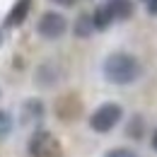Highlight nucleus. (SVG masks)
I'll use <instances>...</instances> for the list:
<instances>
[{"label":"nucleus","instance_id":"1","mask_svg":"<svg viewBox=\"0 0 157 157\" xmlns=\"http://www.w3.org/2000/svg\"><path fill=\"white\" fill-rule=\"evenodd\" d=\"M101 70H104V78L109 82H114V85H131V82H136L140 78V63H138V58L131 56V53H123V51L106 56Z\"/></svg>","mask_w":157,"mask_h":157},{"label":"nucleus","instance_id":"2","mask_svg":"<svg viewBox=\"0 0 157 157\" xmlns=\"http://www.w3.org/2000/svg\"><path fill=\"white\" fill-rule=\"evenodd\" d=\"M121 116H123V109L118 104H114V101H106V104H101L97 111L90 116V128L94 133H109L121 121Z\"/></svg>","mask_w":157,"mask_h":157},{"label":"nucleus","instance_id":"3","mask_svg":"<svg viewBox=\"0 0 157 157\" xmlns=\"http://www.w3.org/2000/svg\"><path fill=\"white\" fill-rule=\"evenodd\" d=\"M29 155L32 157H60V147L51 133L36 131L29 140Z\"/></svg>","mask_w":157,"mask_h":157},{"label":"nucleus","instance_id":"4","mask_svg":"<svg viewBox=\"0 0 157 157\" xmlns=\"http://www.w3.org/2000/svg\"><path fill=\"white\" fill-rule=\"evenodd\" d=\"M36 29H39V34L44 39H58V36L65 34L68 22H65V17L60 12H44L39 24H36Z\"/></svg>","mask_w":157,"mask_h":157},{"label":"nucleus","instance_id":"5","mask_svg":"<svg viewBox=\"0 0 157 157\" xmlns=\"http://www.w3.org/2000/svg\"><path fill=\"white\" fill-rule=\"evenodd\" d=\"M29 7H32V0H17L15 7L10 10V15H7L5 24H7V27H17V24H22L24 17L29 15Z\"/></svg>","mask_w":157,"mask_h":157},{"label":"nucleus","instance_id":"6","mask_svg":"<svg viewBox=\"0 0 157 157\" xmlns=\"http://www.w3.org/2000/svg\"><path fill=\"white\" fill-rule=\"evenodd\" d=\"M116 20L114 17V12H111V7L109 5H101L94 10V15H92V22H94V29H106L111 22Z\"/></svg>","mask_w":157,"mask_h":157},{"label":"nucleus","instance_id":"7","mask_svg":"<svg viewBox=\"0 0 157 157\" xmlns=\"http://www.w3.org/2000/svg\"><path fill=\"white\" fill-rule=\"evenodd\" d=\"M109 7H111V12H114L116 20H126V17H131V12H133L131 0H111Z\"/></svg>","mask_w":157,"mask_h":157},{"label":"nucleus","instance_id":"8","mask_svg":"<svg viewBox=\"0 0 157 157\" xmlns=\"http://www.w3.org/2000/svg\"><path fill=\"white\" fill-rule=\"evenodd\" d=\"M92 29H94V22H92V17H80L78 22H75V34L78 36H90L92 34Z\"/></svg>","mask_w":157,"mask_h":157},{"label":"nucleus","instance_id":"9","mask_svg":"<svg viewBox=\"0 0 157 157\" xmlns=\"http://www.w3.org/2000/svg\"><path fill=\"white\" fill-rule=\"evenodd\" d=\"M10 131H12V116L7 111H0V138L10 136Z\"/></svg>","mask_w":157,"mask_h":157},{"label":"nucleus","instance_id":"10","mask_svg":"<svg viewBox=\"0 0 157 157\" xmlns=\"http://www.w3.org/2000/svg\"><path fill=\"white\" fill-rule=\"evenodd\" d=\"M104 157H138L133 150H126V147H116V150H111V152H106Z\"/></svg>","mask_w":157,"mask_h":157},{"label":"nucleus","instance_id":"11","mask_svg":"<svg viewBox=\"0 0 157 157\" xmlns=\"http://www.w3.org/2000/svg\"><path fill=\"white\" fill-rule=\"evenodd\" d=\"M140 126H143V121H140V118H133V123H131V128H128V133H131L133 138H140V136H143V133L138 131Z\"/></svg>","mask_w":157,"mask_h":157},{"label":"nucleus","instance_id":"12","mask_svg":"<svg viewBox=\"0 0 157 157\" xmlns=\"http://www.w3.org/2000/svg\"><path fill=\"white\" fill-rule=\"evenodd\" d=\"M145 2H147V12L157 17V0H145Z\"/></svg>","mask_w":157,"mask_h":157},{"label":"nucleus","instance_id":"13","mask_svg":"<svg viewBox=\"0 0 157 157\" xmlns=\"http://www.w3.org/2000/svg\"><path fill=\"white\" fill-rule=\"evenodd\" d=\"M51 2H56V5H63V7H70V5H75L78 0H51Z\"/></svg>","mask_w":157,"mask_h":157},{"label":"nucleus","instance_id":"14","mask_svg":"<svg viewBox=\"0 0 157 157\" xmlns=\"http://www.w3.org/2000/svg\"><path fill=\"white\" fill-rule=\"evenodd\" d=\"M152 147H155V152H157V131H155V136H152Z\"/></svg>","mask_w":157,"mask_h":157}]
</instances>
